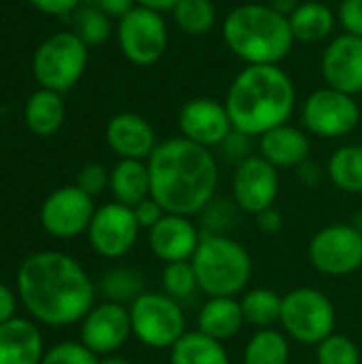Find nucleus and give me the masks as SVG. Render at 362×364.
Wrapping results in <instances>:
<instances>
[{"instance_id": "nucleus-1", "label": "nucleus", "mask_w": 362, "mask_h": 364, "mask_svg": "<svg viewBox=\"0 0 362 364\" xmlns=\"http://www.w3.org/2000/svg\"><path fill=\"white\" fill-rule=\"evenodd\" d=\"M17 294L34 320L45 326L81 322L96 303V286L68 254L36 252L17 271Z\"/></svg>"}, {"instance_id": "nucleus-2", "label": "nucleus", "mask_w": 362, "mask_h": 364, "mask_svg": "<svg viewBox=\"0 0 362 364\" xmlns=\"http://www.w3.org/2000/svg\"><path fill=\"white\" fill-rule=\"evenodd\" d=\"M147 168L151 198L166 213L192 218L215 198L220 168L213 151L183 136L158 143Z\"/></svg>"}, {"instance_id": "nucleus-3", "label": "nucleus", "mask_w": 362, "mask_h": 364, "mask_svg": "<svg viewBox=\"0 0 362 364\" xmlns=\"http://www.w3.org/2000/svg\"><path fill=\"white\" fill-rule=\"evenodd\" d=\"M224 105L233 128L256 139L288 124L297 105V90L277 64H252L233 79Z\"/></svg>"}, {"instance_id": "nucleus-4", "label": "nucleus", "mask_w": 362, "mask_h": 364, "mask_svg": "<svg viewBox=\"0 0 362 364\" xmlns=\"http://www.w3.org/2000/svg\"><path fill=\"white\" fill-rule=\"evenodd\" d=\"M222 34L226 47L247 66L280 64L294 45L288 17L258 2L235 6L224 19Z\"/></svg>"}, {"instance_id": "nucleus-5", "label": "nucleus", "mask_w": 362, "mask_h": 364, "mask_svg": "<svg viewBox=\"0 0 362 364\" xmlns=\"http://www.w3.org/2000/svg\"><path fill=\"white\" fill-rule=\"evenodd\" d=\"M198 288L207 296H237L252 279L250 252L228 235H207L192 256Z\"/></svg>"}, {"instance_id": "nucleus-6", "label": "nucleus", "mask_w": 362, "mask_h": 364, "mask_svg": "<svg viewBox=\"0 0 362 364\" xmlns=\"http://www.w3.org/2000/svg\"><path fill=\"white\" fill-rule=\"evenodd\" d=\"M280 324L286 337L297 343L318 346L335 333V305L316 288H297L282 299Z\"/></svg>"}, {"instance_id": "nucleus-7", "label": "nucleus", "mask_w": 362, "mask_h": 364, "mask_svg": "<svg viewBox=\"0 0 362 364\" xmlns=\"http://www.w3.org/2000/svg\"><path fill=\"white\" fill-rule=\"evenodd\" d=\"M128 309L132 335L151 350H171L188 333L181 303L164 292H143Z\"/></svg>"}, {"instance_id": "nucleus-8", "label": "nucleus", "mask_w": 362, "mask_h": 364, "mask_svg": "<svg viewBox=\"0 0 362 364\" xmlns=\"http://www.w3.org/2000/svg\"><path fill=\"white\" fill-rule=\"evenodd\" d=\"M87 45L75 32L51 34L34 53L32 70L34 79L45 90L58 94L68 92L85 73Z\"/></svg>"}, {"instance_id": "nucleus-9", "label": "nucleus", "mask_w": 362, "mask_h": 364, "mask_svg": "<svg viewBox=\"0 0 362 364\" xmlns=\"http://www.w3.org/2000/svg\"><path fill=\"white\" fill-rule=\"evenodd\" d=\"M117 41L126 60L137 66H151L169 47V26L162 13L137 4L119 19Z\"/></svg>"}, {"instance_id": "nucleus-10", "label": "nucleus", "mask_w": 362, "mask_h": 364, "mask_svg": "<svg viewBox=\"0 0 362 364\" xmlns=\"http://www.w3.org/2000/svg\"><path fill=\"white\" fill-rule=\"evenodd\" d=\"M301 122L305 130L316 136L341 139L358 128L361 107L354 96L326 85L305 100Z\"/></svg>"}, {"instance_id": "nucleus-11", "label": "nucleus", "mask_w": 362, "mask_h": 364, "mask_svg": "<svg viewBox=\"0 0 362 364\" xmlns=\"http://www.w3.org/2000/svg\"><path fill=\"white\" fill-rule=\"evenodd\" d=\"M309 262L329 277L352 275L362 267V232L352 224H331L309 243Z\"/></svg>"}, {"instance_id": "nucleus-12", "label": "nucleus", "mask_w": 362, "mask_h": 364, "mask_svg": "<svg viewBox=\"0 0 362 364\" xmlns=\"http://www.w3.org/2000/svg\"><path fill=\"white\" fill-rule=\"evenodd\" d=\"M139 222L132 207L122 203H107L94 211L87 228V239L92 250L109 260L126 256L139 239Z\"/></svg>"}, {"instance_id": "nucleus-13", "label": "nucleus", "mask_w": 362, "mask_h": 364, "mask_svg": "<svg viewBox=\"0 0 362 364\" xmlns=\"http://www.w3.org/2000/svg\"><path fill=\"white\" fill-rule=\"evenodd\" d=\"M94 198L77 186L53 190L41 207V226L55 239H73L87 232L94 218Z\"/></svg>"}, {"instance_id": "nucleus-14", "label": "nucleus", "mask_w": 362, "mask_h": 364, "mask_svg": "<svg viewBox=\"0 0 362 364\" xmlns=\"http://www.w3.org/2000/svg\"><path fill=\"white\" fill-rule=\"evenodd\" d=\"M280 192V175L273 164L262 156H252L233 175V200L243 213L258 215L260 211L273 207Z\"/></svg>"}, {"instance_id": "nucleus-15", "label": "nucleus", "mask_w": 362, "mask_h": 364, "mask_svg": "<svg viewBox=\"0 0 362 364\" xmlns=\"http://www.w3.org/2000/svg\"><path fill=\"white\" fill-rule=\"evenodd\" d=\"M132 335L130 309L119 303L105 301L94 305L81 320V343L96 356L115 354Z\"/></svg>"}, {"instance_id": "nucleus-16", "label": "nucleus", "mask_w": 362, "mask_h": 364, "mask_svg": "<svg viewBox=\"0 0 362 364\" xmlns=\"http://www.w3.org/2000/svg\"><path fill=\"white\" fill-rule=\"evenodd\" d=\"M177 122L183 139L207 149H218L226 141V136L235 130L226 105L205 96L188 100L181 107Z\"/></svg>"}, {"instance_id": "nucleus-17", "label": "nucleus", "mask_w": 362, "mask_h": 364, "mask_svg": "<svg viewBox=\"0 0 362 364\" xmlns=\"http://www.w3.org/2000/svg\"><path fill=\"white\" fill-rule=\"evenodd\" d=\"M322 77L329 87L356 96L362 92V38L341 34L329 43L322 55Z\"/></svg>"}, {"instance_id": "nucleus-18", "label": "nucleus", "mask_w": 362, "mask_h": 364, "mask_svg": "<svg viewBox=\"0 0 362 364\" xmlns=\"http://www.w3.org/2000/svg\"><path fill=\"white\" fill-rule=\"evenodd\" d=\"M203 232L192 224L188 215L164 213V218L147 230V243L156 258L162 262H186L198 250Z\"/></svg>"}, {"instance_id": "nucleus-19", "label": "nucleus", "mask_w": 362, "mask_h": 364, "mask_svg": "<svg viewBox=\"0 0 362 364\" xmlns=\"http://www.w3.org/2000/svg\"><path fill=\"white\" fill-rule=\"evenodd\" d=\"M107 143L122 160H149L158 147L154 126L139 113H117L107 124Z\"/></svg>"}, {"instance_id": "nucleus-20", "label": "nucleus", "mask_w": 362, "mask_h": 364, "mask_svg": "<svg viewBox=\"0 0 362 364\" xmlns=\"http://www.w3.org/2000/svg\"><path fill=\"white\" fill-rule=\"evenodd\" d=\"M258 149L269 164H273L277 171L280 168H297L305 160H309L312 154V143L305 130L282 124L262 136H258Z\"/></svg>"}, {"instance_id": "nucleus-21", "label": "nucleus", "mask_w": 362, "mask_h": 364, "mask_svg": "<svg viewBox=\"0 0 362 364\" xmlns=\"http://www.w3.org/2000/svg\"><path fill=\"white\" fill-rule=\"evenodd\" d=\"M45 356L41 331L23 318L0 324V364H41Z\"/></svg>"}, {"instance_id": "nucleus-22", "label": "nucleus", "mask_w": 362, "mask_h": 364, "mask_svg": "<svg viewBox=\"0 0 362 364\" xmlns=\"http://www.w3.org/2000/svg\"><path fill=\"white\" fill-rule=\"evenodd\" d=\"M196 324V331L222 343L237 337L245 324L241 301L235 296H209V301L201 307Z\"/></svg>"}, {"instance_id": "nucleus-23", "label": "nucleus", "mask_w": 362, "mask_h": 364, "mask_svg": "<svg viewBox=\"0 0 362 364\" xmlns=\"http://www.w3.org/2000/svg\"><path fill=\"white\" fill-rule=\"evenodd\" d=\"M109 188L115 196V203L126 207H137L151 196V179L145 160H119L109 179Z\"/></svg>"}, {"instance_id": "nucleus-24", "label": "nucleus", "mask_w": 362, "mask_h": 364, "mask_svg": "<svg viewBox=\"0 0 362 364\" xmlns=\"http://www.w3.org/2000/svg\"><path fill=\"white\" fill-rule=\"evenodd\" d=\"M64 115H66V107H64L62 96L58 92L45 90V87H41L38 92H34L28 98L26 111H23L26 126L36 136L55 134L64 124Z\"/></svg>"}, {"instance_id": "nucleus-25", "label": "nucleus", "mask_w": 362, "mask_h": 364, "mask_svg": "<svg viewBox=\"0 0 362 364\" xmlns=\"http://www.w3.org/2000/svg\"><path fill=\"white\" fill-rule=\"evenodd\" d=\"M294 41L301 43H320L333 34L335 28V13L316 0L301 2L299 9L288 17Z\"/></svg>"}, {"instance_id": "nucleus-26", "label": "nucleus", "mask_w": 362, "mask_h": 364, "mask_svg": "<svg viewBox=\"0 0 362 364\" xmlns=\"http://www.w3.org/2000/svg\"><path fill=\"white\" fill-rule=\"evenodd\" d=\"M171 364H230V358L222 341L201 331H188L171 348Z\"/></svg>"}, {"instance_id": "nucleus-27", "label": "nucleus", "mask_w": 362, "mask_h": 364, "mask_svg": "<svg viewBox=\"0 0 362 364\" xmlns=\"http://www.w3.org/2000/svg\"><path fill=\"white\" fill-rule=\"evenodd\" d=\"M331 183L346 194H362V145L339 147L326 164Z\"/></svg>"}, {"instance_id": "nucleus-28", "label": "nucleus", "mask_w": 362, "mask_h": 364, "mask_svg": "<svg viewBox=\"0 0 362 364\" xmlns=\"http://www.w3.org/2000/svg\"><path fill=\"white\" fill-rule=\"evenodd\" d=\"M282 299L271 288H254L247 290L241 296V311L245 318V324L262 328H273V324H280L282 318Z\"/></svg>"}, {"instance_id": "nucleus-29", "label": "nucleus", "mask_w": 362, "mask_h": 364, "mask_svg": "<svg viewBox=\"0 0 362 364\" xmlns=\"http://www.w3.org/2000/svg\"><path fill=\"white\" fill-rule=\"evenodd\" d=\"M290 343L286 333L275 328H262L252 335L245 346L243 364H288Z\"/></svg>"}, {"instance_id": "nucleus-30", "label": "nucleus", "mask_w": 362, "mask_h": 364, "mask_svg": "<svg viewBox=\"0 0 362 364\" xmlns=\"http://www.w3.org/2000/svg\"><path fill=\"white\" fill-rule=\"evenodd\" d=\"M171 13L175 26L186 36H205L218 21V11L211 0H177Z\"/></svg>"}, {"instance_id": "nucleus-31", "label": "nucleus", "mask_w": 362, "mask_h": 364, "mask_svg": "<svg viewBox=\"0 0 362 364\" xmlns=\"http://www.w3.org/2000/svg\"><path fill=\"white\" fill-rule=\"evenodd\" d=\"M100 290H102L107 301L119 303V305H132L143 292H147L143 275L139 271L126 269V267H117V269L107 271L102 275Z\"/></svg>"}, {"instance_id": "nucleus-32", "label": "nucleus", "mask_w": 362, "mask_h": 364, "mask_svg": "<svg viewBox=\"0 0 362 364\" xmlns=\"http://www.w3.org/2000/svg\"><path fill=\"white\" fill-rule=\"evenodd\" d=\"M162 288L164 294L175 299L177 303L192 299L201 290L192 262H169L162 271Z\"/></svg>"}, {"instance_id": "nucleus-33", "label": "nucleus", "mask_w": 362, "mask_h": 364, "mask_svg": "<svg viewBox=\"0 0 362 364\" xmlns=\"http://www.w3.org/2000/svg\"><path fill=\"white\" fill-rule=\"evenodd\" d=\"M75 34L87 45H102L111 36V17L102 13L98 6L79 9L75 15Z\"/></svg>"}, {"instance_id": "nucleus-34", "label": "nucleus", "mask_w": 362, "mask_h": 364, "mask_svg": "<svg viewBox=\"0 0 362 364\" xmlns=\"http://www.w3.org/2000/svg\"><path fill=\"white\" fill-rule=\"evenodd\" d=\"M316 363L318 364H361L358 346L346 337L333 333L322 343L316 346Z\"/></svg>"}, {"instance_id": "nucleus-35", "label": "nucleus", "mask_w": 362, "mask_h": 364, "mask_svg": "<svg viewBox=\"0 0 362 364\" xmlns=\"http://www.w3.org/2000/svg\"><path fill=\"white\" fill-rule=\"evenodd\" d=\"M237 211H241L237 207V203L233 200H211L203 211V222H205V232L207 235H228V230L235 226L237 220Z\"/></svg>"}, {"instance_id": "nucleus-36", "label": "nucleus", "mask_w": 362, "mask_h": 364, "mask_svg": "<svg viewBox=\"0 0 362 364\" xmlns=\"http://www.w3.org/2000/svg\"><path fill=\"white\" fill-rule=\"evenodd\" d=\"M41 364H100L98 356L77 341H62L45 352Z\"/></svg>"}, {"instance_id": "nucleus-37", "label": "nucleus", "mask_w": 362, "mask_h": 364, "mask_svg": "<svg viewBox=\"0 0 362 364\" xmlns=\"http://www.w3.org/2000/svg\"><path fill=\"white\" fill-rule=\"evenodd\" d=\"M222 158L235 166H239L241 162H245L247 158L256 156L254 154V136L245 134V132H239V130H233L226 141L218 147Z\"/></svg>"}, {"instance_id": "nucleus-38", "label": "nucleus", "mask_w": 362, "mask_h": 364, "mask_svg": "<svg viewBox=\"0 0 362 364\" xmlns=\"http://www.w3.org/2000/svg\"><path fill=\"white\" fill-rule=\"evenodd\" d=\"M109 179H111V173H107V168L102 166V164H96V162H92V164H85L81 171H79V175H77V188L79 190H83L87 196H98V194H102L105 192V188L109 186Z\"/></svg>"}, {"instance_id": "nucleus-39", "label": "nucleus", "mask_w": 362, "mask_h": 364, "mask_svg": "<svg viewBox=\"0 0 362 364\" xmlns=\"http://www.w3.org/2000/svg\"><path fill=\"white\" fill-rule=\"evenodd\" d=\"M337 19L346 34L362 38V0H341L337 9Z\"/></svg>"}, {"instance_id": "nucleus-40", "label": "nucleus", "mask_w": 362, "mask_h": 364, "mask_svg": "<svg viewBox=\"0 0 362 364\" xmlns=\"http://www.w3.org/2000/svg\"><path fill=\"white\" fill-rule=\"evenodd\" d=\"M132 211H134V218H137L139 226L145 228V230H151L164 218V213H166L151 196L145 198L143 203H139L137 207H132Z\"/></svg>"}, {"instance_id": "nucleus-41", "label": "nucleus", "mask_w": 362, "mask_h": 364, "mask_svg": "<svg viewBox=\"0 0 362 364\" xmlns=\"http://www.w3.org/2000/svg\"><path fill=\"white\" fill-rule=\"evenodd\" d=\"M28 2L47 15H66L73 13L81 0H28Z\"/></svg>"}, {"instance_id": "nucleus-42", "label": "nucleus", "mask_w": 362, "mask_h": 364, "mask_svg": "<svg viewBox=\"0 0 362 364\" xmlns=\"http://www.w3.org/2000/svg\"><path fill=\"white\" fill-rule=\"evenodd\" d=\"M256 222H258V228L265 235H277L284 228V215L275 207H269V209L260 211L256 215Z\"/></svg>"}, {"instance_id": "nucleus-43", "label": "nucleus", "mask_w": 362, "mask_h": 364, "mask_svg": "<svg viewBox=\"0 0 362 364\" xmlns=\"http://www.w3.org/2000/svg\"><path fill=\"white\" fill-rule=\"evenodd\" d=\"M297 175H299V181H301L303 186H307V188H316V186L322 181L324 171H322V166H320L318 162H314V160H305L301 166H297Z\"/></svg>"}, {"instance_id": "nucleus-44", "label": "nucleus", "mask_w": 362, "mask_h": 364, "mask_svg": "<svg viewBox=\"0 0 362 364\" xmlns=\"http://www.w3.org/2000/svg\"><path fill=\"white\" fill-rule=\"evenodd\" d=\"M96 6L109 17L122 19L126 13H130L137 6V0H96Z\"/></svg>"}, {"instance_id": "nucleus-45", "label": "nucleus", "mask_w": 362, "mask_h": 364, "mask_svg": "<svg viewBox=\"0 0 362 364\" xmlns=\"http://www.w3.org/2000/svg\"><path fill=\"white\" fill-rule=\"evenodd\" d=\"M15 294L11 292V288H6L4 284H0V324L9 322L15 318Z\"/></svg>"}, {"instance_id": "nucleus-46", "label": "nucleus", "mask_w": 362, "mask_h": 364, "mask_svg": "<svg viewBox=\"0 0 362 364\" xmlns=\"http://www.w3.org/2000/svg\"><path fill=\"white\" fill-rule=\"evenodd\" d=\"M273 11H277L280 15H284V17H290L297 9H299V0H269L267 2Z\"/></svg>"}, {"instance_id": "nucleus-47", "label": "nucleus", "mask_w": 362, "mask_h": 364, "mask_svg": "<svg viewBox=\"0 0 362 364\" xmlns=\"http://www.w3.org/2000/svg\"><path fill=\"white\" fill-rule=\"evenodd\" d=\"M139 6H147V9H154L158 13H166V11H173V6L177 4V0H137Z\"/></svg>"}, {"instance_id": "nucleus-48", "label": "nucleus", "mask_w": 362, "mask_h": 364, "mask_svg": "<svg viewBox=\"0 0 362 364\" xmlns=\"http://www.w3.org/2000/svg\"><path fill=\"white\" fill-rule=\"evenodd\" d=\"M100 364H134V363H132V360H128V358H124V356H115V354H111V356L102 358Z\"/></svg>"}, {"instance_id": "nucleus-49", "label": "nucleus", "mask_w": 362, "mask_h": 364, "mask_svg": "<svg viewBox=\"0 0 362 364\" xmlns=\"http://www.w3.org/2000/svg\"><path fill=\"white\" fill-rule=\"evenodd\" d=\"M352 226H354V228H358V230L362 232V213H361V215H356V218H354Z\"/></svg>"}]
</instances>
